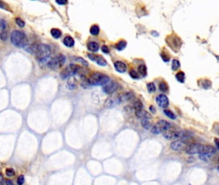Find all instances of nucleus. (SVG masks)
Returning <instances> with one entry per match:
<instances>
[{
  "mask_svg": "<svg viewBox=\"0 0 219 185\" xmlns=\"http://www.w3.org/2000/svg\"><path fill=\"white\" fill-rule=\"evenodd\" d=\"M28 52L34 54L40 62L46 61L51 55V49L45 44H34L26 49Z\"/></svg>",
  "mask_w": 219,
  "mask_h": 185,
  "instance_id": "f257e3e1",
  "label": "nucleus"
},
{
  "mask_svg": "<svg viewBox=\"0 0 219 185\" xmlns=\"http://www.w3.org/2000/svg\"><path fill=\"white\" fill-rule=\"evenodd\" d=\"M11 42L18 48H25L27 46L28 39L26 35L21 31L14 30L10 35Z\"/></svg>",
  "mask_w": 219,
  "mask_h": 185,
  "instance_id": "f03ea898",
  "label": "nucleus"
},
{
  "mask_svg": "<svg viewBox=\"0 0 219 185\" xmlns=\"http://www.w3.org/2000/svg\"><path fill=\"white\" fill-rule=\"evenodd\" d=\"M87 81H88L90 85H91V86H105L107 83L109 82V77L104 73L95 72L90 77Z\"/></svg>",
  "mask_w": 219,
  "mask_h": 185,
  "instance_id": "7ed1b4c3",
  "label": "nucleus"
},
{
  "mask_svg": "<svg viewBox=\"0 0 219 185\" xmlns=\"http://www.w3.org/2000/svg\"><path fill=\"white\" fill-rule=\"evenodd\" d=\"M192 133L186 131H166L163 134V137L166 140H182L190 138Z\"/></svg>",
  "mask_w": 219,
  "mask_h": 185,
  "instance_id": "20e7f679",
  "label": "nucleus"
},
{
  "mask_svg": "<svg viewBox=\"0 0 219 185\" xmlns=\"http://www.w3.org/2000/svg\"><path fill=\"white\" fill-rule=\"evenodd\" d=\"M171 127V124L166 120H160L151 128V132L154 134H159L168 131Z\"/></svg>",
  "mask_w": 219,
  "mask_h": 185,
  "instance_id": "39448f33",
  "label": "nucleus"
},
{
  "mask_svg": "<svg viewBox=\"0 0 219 185\" xmlns=\"http://www.w3.org/2000/svg\"><path fill=\"white\" fill-rule=\"evenodd\" d=\"M80 68L79 66L75 65V64H71L66 68H65L61 73V77L62 79H66L73 76L75 75L80 70Z\"/></svg>",
  "mask_w": 219,
  "mask_h": 185,
  "instance_id": "423d86ee",
  "label": "nucleus"
},
{
  "mask_svg": "<svg viewBox=\"0 0 219 185\" xmlns=\"http://www.w3.org/2000/svg\"><path fill=\"white\" fill-rule=\"evenodd\" d=\"M65 62L66 57L62 54H60L49 61L47 65L51 69L55 70L61 68L64 65Z\"/></svg>",
  "mask_w": 219,
  "mask_h": 185,
  "instance_id": "0eeeda50",
  "label": "nucleus"
},
{
  "mask_svg": "<svg viewBox=\"0 0 219 185\" xmlns=\"http://www.w3.org/2000/svg\"><path fill=\"white\" fill-rule=\"evenodd\" d=\"M217 150L216 149L210 145H206V146H204V148L202 151L199 154V158L204 161H207L209 158H211V157H213V156L215 155V154L216 153Z\"/></svg>",
  "mask_w": 219,
  "mask_h": 185,
  "instance_id": "6e6552de",
  "label": "nucleus"
},
{
  "mask_svg": "<svg viewBox=\"0 0 219 185\" xmlns=\"http://www.w3.org/2000/svg\"><path fill=\"white\" fill-rule=\"evenodd\" d=\"M203 145L201 144H192L185 147L186 152L188 154H200L204 148Z\"/></svg>",
  "mask_w": 219,
  "mask_h": 185,
  "instance_id": "1a4fd4ad",
  "label": "nucleus"
},
{
  "mask_svg": "<svg viewBox=\"0 0 219 185\" xmlns=\"http://www.w3.org/2000/svg\"><path fill=\"white\" fill-rule=\"evenodd\" d=\"M120 88V86L115 82H111L107 83L105 86L103 87V91L106 94L111 95L114 93V92L118 91Z\"/></svg>",
  "mask_w": 219,
  "mask_h": 185,
  "instance_id": "9d476101",
  "label": "nucleus"
},
{
  "mask_svg": "<svg viewBox=\"0 0 219 185\" xmlns=\"http://www.w3.org/2000/svg\"><path fill=\"white\" fill-rule=\"evenodd\" d=\"M120 100L119 95H113L111 97H109L105 102L104 107L107 109H111L114 108L116 105L120 104Z\"/></svg>",
  "mask_w": 219,
  "mask_h": 185,
  "instance_id": "9b49d317",
  "label": "nucleus"
},
{
  "mask_svg": "<svg viewBox=\"0 0 219 185\" xmlns=\"http://www.w3.org/2000/svg\"><path fill=\"white\" fill-rule=\"evenodd\" d=\"M8 38V28L4 19H0V39L5 41Z\"/></svg>",
  "mask_w": 219,
  "mask_h": 185,
  "instance_id": "f8f14e48",
  "label": "nucleus"
},
{
  "mask_svg": "<svg viewBox=\"0 0 219 185\" xmlns=\"http://www.w3.org/2000/svg\"><path fill=\"white\" fill-rule=\"evenodd\" d=\"M87 56H88V57L91 61L97 62V65L100 66H105L107 65V61L101 55H96L93 53H88Z\"/></svg>",
  "mask_w": 219,
  "mask_h": 185,
  "instance_id": "ddd939ff",
  "label": "nucleus"
},
{
  "mask_svg": "<svg viewBox=\"0 0 219 185\" xmlns=\"http://www.w3.org/2000/svg\"><path fill=\"white\" fill-rule=\"evenodd\" d=\"M156 101L161 108H166L169 105V100L164 94L159 95L156 98Z\"/></svg>",
  "mask_w": 219,
  "mask_h": 185,
  "instance_id": "4468645a",
  "label": "nucleus"
},
{
  "mask_svg": "<svg viewBox=\"0 0 219 185\" xmlns=\"http://www.w3.org/2000/svg\"><path fill=\"white\" fill-rule=\"evenodd\" d=\"M168 43H169L170 47L172 48V49L176 50V49H178V47L181 46V41L179 39V37H170L169 39V41H167V44Z\"/></svg>",
  "mask_w": 219,
  "mask_h": 185,
  "instance_id": "2eb2a0df",
  "label": "nucleus"
},
{
  "mask_svg": "<svg viewBox=\"0 0 219 185\" xmlns=\"http://www.w3.org/2000/svg\"><path fill=\"white\" fill-rule=\"evenodd\" d=\"M186 147V144L182 140H176L170 144V148L173 151H180Z\"/></svg>",
  "mask_w": 219,
  "mask_h": 185,
  "instance_id": "dca6fc26",
  "label": "nucleus"
},
{
  "mask_svg": "<svg viewBox=\"0 0 219 185\" xmlns=\"http://www.w3.org/2000/svg\"><path fill=\"white\" fill-rule=\"evenodd\" d=\"M114 66L116 72H118V73H125L127 69V65L122 61H116L114 64Z\"/></svg>",
  "mask_w": 219,
  "mask_h": 185,
  "instance_id": "f3484780",
  "label": "nucleus"
},
{
  "mask_svg": "<svg viewBox=\"0 0 219 185\" xmlns=\"http://www.w3.org/2000/svg\"><path fill=\"white\" fill-rule=\"evenodd\" d=\"M120 102L129 101L134 98V94L132 92H125L124 93L119 95Z\"/></svg>",
  "mask_w": 219,
  "mask_h": 185,
  "instance_id": "a211bd4d",
  "label": "nucleus"
},
{
  "mask_svg": "<svg viewBox=\"0 0 219 185\" xmlns=\"http://www.w3.org/2000/svg\"><path fill=\"white\" fill-rule=\"evenodd\" d=\"M136 116L137 118H141V120H143V119L150 120V119H151L152 118V115H150L149 112H148L147 111H145L143 109H141V110H139V111H136Z\"/></svg>",
  "mask_w": 219,
  "mask_h": 185,
  "instance_id": "6ab92c4d",
  "label": "nucleus"
},
{
  "mask_svg": "<svg viewBox=\"0 0 219 185\" xmlns=\"http://www.w3.org/2000/svg\"><path fill=\"white\" fill-rule=\"evenodd\" d=\"M63 43L66 46H67L68 48H71L75 45V41L72 37L70 36V35H68V36H66L64 38Z\"/></svg>",
  "mask_w": 219,
  "mask_h": 185,
  "instance_id": "aec40b11",
  "label": "nucleus"
},
{
  "mask_svg": "<svg viewBox=\"0 0 219 185\" xmlns=\"http://www.w3.org/2000/svg\"><path fill=\"white\" fill-rule=\"evenodd\" d=\"M87 49H88L90 52H97L98 51V49H99L98 44L97 43V42H94V41L89 42L88 43H87Z\"/></svg>",
  "mask_w": 219,
  "mask_h": 185,
  "instance_id": "412c9836",
  "label": "nucleus"
},
{
  "mask_svg": "<svg viewBox=\"0 0 219 185\" xmlns=\"http://www.w3.org/2000/svg\"><path fill=\"white\" fill-rule=\"evenodd\" d=\"M51 35H52V37L55 39H59L61 37L62 32L61 30L58 29V28H53L51 30Z\"/></svg>",
  "mask_w": 219,
  "mask_h": 185,
  "instance_id": "4be33fe9",
  "label": "nucleus"
},
{
  "mask_svg": "<svg viewBox=\"0 0 219 185\" xmlns=\"http://www.w3.org/2000/svg\"><path fill=\"white\" fill-rule=\"evenodd\" d=\"M126 46H127V42L125 40H121L116 45V48L117 49L118 51L123 50V49L126 48Z\"/></svg>",
  "mask_w": 219,
  "mask_h": 185,
  "instance_id": "5701e85b",
  "label": "nucleus"
},
{
  "mask_svg": "<svg viewBox=\"0 0 219 185\" xmlns=\"http://www.w3.org/2000/svg\"><path fill=\"white\" fill-rule=\"evenodd\" d=\"M141 125L144 128V129H145L146 130H149L150 129H151V128H152V124L149 122V120H146V119L141 120Z\"/></svg>",
  "mask_w": 219,
  "mask_h": 185,
  "instance_id": "b1692460",
  "label": "nucleus"
},
{
  "mask_svg": "<svg viewBox=\"0 0 219 185\" xmlns=\"http://www.w3.org/2000/svg\"><path fill=\"white\" fill-rule=\"evenodd\" d=\"M176 79L180 83H184L185 80V74L184 72H179L176 75Z\"/></svg>",
  "mask_w": 219,
  "mask_h": 185,
  "instance_id": "393cba45",
  "label": "nucleus"
},
{
  "mask_svg": "<svg viewBox=\"0 0 219 185\" xmlns=\"http://www.w3.org/2000/svg\"><path fill=\"white\" fill-rule=\"evenodd\" d=\"M138 72H140V73L143 76V77H146L147 74V67L144 65H141L138 66Z\"/></svg>",
  "mask_w": 219,
  "mask_h": 185,
  "instance_id": "a878e982",
  "label": "nucleus"
},
{
  "mask_svg": "<svg viewBox=\"0 0 219 185\" xmlns=\"http://www.w3.org/2000/svg\"><path fill=\"white\" fill-rule=\"evenodd\" d=\"M100 32V28L98 25H93L90 28V33L93 35H98Z\"/></svg>",
  "mask_w": 219,
  "mask_h": 185,
  "instance_id": "bb28decb",
  "label": "nucleus"
},
{
  "mask_svg": "<svg viewBox=\"0 0 219 185\" xmlns=\"http://www.w3.org/2000/svg\"><path fill=\"white\" fill-rule=\"evenodd\" d=\"M143 103L141 102L140 100H137L134 103V108L136 109V111H139L141 109H143Z\"/></svg>",
  "mask_w": 219,
  "mask_h": 185,
  "instance_id": "cd10ccee",
  "label": "nucleus"
},
{
  "mask_svg": "<svg viewBox=\"0 0 219 185\" xmlns=\"http://www.w3.org/2000/svg\"><path fill=\"white\" fill-rule=\"evenodd\" d=\"M180 68V62L177 59H173L172 62V69L173 71H176Z\"/></svg>",
  "mask_w": 219,
  "mask_h": 185,
  "instance_id": "c85d7f7f",
  "label": "nucleus"
},
{
  "mask_svg": "<svg viewBox=\"0 0 219 185\" xmlns=\"http://www.w3.org/2000/svg\"><path fill=\"white\" fill-rule=\"evenodd\" d=\"M159 89L161 91L166 92L168 89H169V86H168V85L166 82H161L159 85Z\"/></svg>",
  "mask_w": 219,
  "mask_h": 185,
  "instance_id": "c756f323",
  "label": "nucleus"
},
{
  "mask_svg": "<svg viewBox=\"0 0 219 185\" xmlns=\"http://www.w3.org/2000/svg\"><path fill=\"white\" fill-rule=\"evenodd\" d=\"M147 89L150 93H153V92H154L156 90L155 84L153 82H150V83L147 84Z\"/></svg>",
  "mask_w": 219,
  "mask_h": 185,
  "instance_id": "7c9ffc66",
  "label": "nucleus"
},
{
  "mask_svg": "<svg viewBox=\"0 0 219 185\" xmlns=\"http://www.w3.org/2000/svg\"><path fill=\"white\" fill-rule=\"evenodd\" d=\"M164 113L165 114V115H166V116L170 118V119L175 120V119L176 118V115H174V114L173 113V112H172L171 111H170V110H169V109H165V110H164Z\"/></svg>",
  "mask_w": 219,
  "mask_h": 185,
  "instance_id": "2f4dec72",
  "label": "nucleus"
},
{
  "mask_svg": "<svg viewBox=\"0 0 219 185\" xmlns=\"http://www.w3.org/2000/svg\"><path fill=\"white\" fill-rule=\"evenodd\" d=\"M68 87L70 89H75L77 88V84L74 82V79H70L68 82Z\"/></svg>",
  "mask_w": 219,
  "mask_h": 185,
  "instance_id": "473e14b6",
  "label": "nucleus"
},
{
  "mask_svg": "<svg viewBox=\"0 0 219 185\" xmlns=\"http://www.w3.org/2000/svg\"><path fill=\"white\" fill-rule=\"evenodd\" d=\"M201 83H202L201 87L202 88H204V89L209 88V87H211V82L209 81H208V80H204L203 82H201Z\"/></svg>",
  "mask_w": 219,
  "mask_h": 185,
  "instance_id": "72a5a7b5",
  "label": "nucleus"
},
{
  "mask_svg": "<svg viewBox=\"0 0 219 185\" xmlns=\"http://www.w3.org/2000/svg\"><path fill=\"white\" fill-rule=\"evenodd\" d=\"M5 174L8 177H13L15 175V171L13 168H6L5 170Z\"/></svg>",
  "mask_w": 219,
  "mask_h": 185,
  "instance_id": "f704fd0d",
  "label": "nucleus"
},
{
  "mask_svg": "<svg viewBox=\"0 0 219 185\" xmlns=\"http://www.w3.org/2000/svg\"><path fill=\"white\" fill-rule=\"evenodd\" d=\"M129 75H130V77L133 78V79H139V77H140L138 73L134 69H132V70L130 71Z\"/></svg>",
  "mask_w": 219,
  "mask_h": 185,
  "instance_id": "c9c22d12",
  "label": "nucleus"
},
{
  "mask_svg": "<svg viewBox=\"0 0 219 185\" xmlns=\"http://www.w3.org/2000/svg\"><path fill=\"white\" fill-rule=\"evenodd\" d=\"M16 23L20 28H23L25 26V21L23 19H21V18H18L16 19Z\"/></svg>",
  "mask_w": 219,
  "mask_h": 185,
  "instance_id": "e433bc0d",
  "label": "nucleus"
},
{
  "mask_svg": "<svg viewBox=\"0 0 219 185\" xmlns=\"http://www.w3.org/2000/svg\"><path fill=\"white\" fill-rule=\"evenodd\" d=\"M25 182V177L23 175H20L17 180V183L18 185H23Z\"/></svg>",
  "mask_w": 219,
  "mask_h": 185,
  "instance_id": "4c0bfd02",
  "label": "nucleus"
},
{
  "mask_svg": "<svg viewBox=\"0 0 219 185\" xmlns=\"http://www.w3.org/2000/svg\"><path fill=\"white\" fill-rule=\"evenodd\" d=\"M75 60H76L77 61L79 62H81V63L82 64V65H83L84 66H87L89 65L88 62H87L86 60H84V59L83 58H82V57H77Z\"/></svg>",
  "mask_w": 219,
  "mask_h": 185,
  "instance_id": "58836bf2",
  "label": "nucleus"
},
{
  "mask_svg": "<svg viewBox=\"0 0 219 185\" xmlns=\"http://www.w3.org/2000/svg\"><path fill=\"white\" fill-rule=\"evenodd\" d=\"M0 8L2 9H5L6 10H9V7L8 6V5L2 1H0Z\"/></svg>",
  "mask_w": 219,
  "mask_h": 185,
  "instance_id": "ea45409f",
  "label": "nucleus"
},
{
  "mask_svg": "<svg viewBox=\"0 0 219 185\" xmlns=\"http://www.w3.org/2000/svg\"><path fill=\"white\" fill-rule=\"evenodd\" d=\"M101 49H102V52L106 53V54H107L109 53V48H108L107 46H106V45L102 46L101 48Z\"/></svg>",
  "mask_w": 219,
  "mask_h": 185,
  "instance_id": "a19ab883",
  "label": "nucleus"
},
{
  "mask_svg": "<svg viewBox=\"0 0 219 185\" xmlns=\"http://www.w3.org/2000/svg\"><path fill=\"white\" fill-rule=\"evenodd\" d=\"M161 58L162 59L165 61V62H168V61H169L170 60V57L169 55H167V54H161Z\"/></svg>",
  "mask_w": 219,
  "mask_h": 185,
  "instance_id": "79ce46f5",
  "label": "nucleus"
},
{
  "mask_svg": "<svg viewBox=\"0 0 219 185\" xmlns=\"http://www.w3.org/2000/svg\"><path fill=\"white\" fill-rule=\"evenodd\" d=\"M56 3L60 5H64L65 4H66L68 2L66 0H57V1H56Z\"/></svg>",
  "mask_w": 219,
  "mask_h": 185,
  "instance_id": "37998d69",
  "label": "nucleus"
},
{
  "mask_svg": "<svg viewBox=\"0 0 219 185\" xmlns=\"http://www.w3.org/2000/svg\"><path fill=\"white\" fill-rule=\"evenodd\" d=\"M150 111L153 114H156V109L155 108V107L154 105H151L150 107Z\"/></svg>",
  "mask_w": 219,
  "mask_h": 185,
  "instance_id": "c03bdc74",
  "label": "nucleus"
},
{
  "mask_svg": "<svg viewBox=\"0 0 219 185\" xmlns=\"http://www.w3.org/2000/svg\"><path fill=\"white\" fill-rule=\"evenodd\" d=\"M194 161H195V158L193 157H189L187 160V163H192Z\"/></svg>",
  "mask_w": 219,
  "mask_h": 185,
  "instance_id": "a18cd8bd",
  "label": "nucleus"
},
{
  "mask_svg": "<svg viewBox=\"0 0 219 185\" xmlns=\"http://www.w3.org/2000/svg\"><path fill=\"white\" fill-rule=\"evenodd\" d=\"M6 185H14V184L13 183L12 181L9 180V179L6 180Z\"/></svg>",
  "mask_w": 219,
  "mask_h": 185,
  "instance_id": "49530a36",
  "label": "nucleus"
},
{
  "mask_svg": "<svg viewBox=\"0 0 219 185\" xmlns=\"http://www.w3.org/2000/svg\"><path fill=\"white\" fill-rule=\"evenodd\" d=\"M215 144H216V146H217V149L218 148V147H219V146H218V138H215Z\"/></svg>",
  "mask_w": 219,
  "mask_h": 185,
  "instance_id": "de8ad7c7",
  "label": "nucleus"
},
{
  "mask_svg": "<svg viewBox=\"0 0 219 185\" xmlns=\"http://www.w3.org/2000/svg\"><path fill=\"white\" fill-rule=\"evenodd\" d=\"M2 179H3V176H2V174H0V180H2Z\"/></svg>",
  "mask_w": 219,
  "mask_h": 185,
  "instance_id": "09e8293b",
  "label": "nucleus"
},
{
  "mask_svg": "<svg viewBox=\"0 0 219 185\" xmlns=\"http://www.w3.org/2000/svg\"><path fill=\"white\" fill-rule=\"evenodd\" d=\"M0 185H3V183H1V182H0Z\"/></svg>",
  "mask_w": 219,
  "mask_h": 185,
  "instance_id": "8fccbe9b",
  "label": "nucleus"
}]
</instances>
